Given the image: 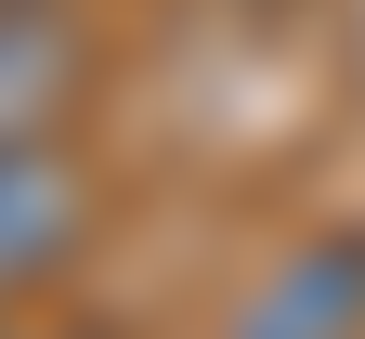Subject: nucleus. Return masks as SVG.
<instances>
[{
  "label": "nucleus",
  "instance_id": "20e7f679",
  "mask_svg": "<svg viewBox=\"0 0 365 339\" xmlns=\"http://www.w3.org/2000/svg\"><path fill=\"white\" fill-rule=\"evenodd\" d=\"M0 14H26V0H0Z\"/></svg>",
  "mask_w": 365,
  "mask_h": 339
},
{
  "label": "nucleus",
  "instance_id": "f03ea898",
  "mask_svg": "<svg viewBox=\"0 0 365 339\" xmlns=\"http://www.w3.org/2000/svg\"><path fill=\"white\" fill-rule=\"evenodd\" d=\"M78 248H91V170H78V143H26V157H0V300L53 287Z\"/></svg>",
  "mask_w": 365,
  "mask_h": 339
},
{
  "label": "nucleus",
  "instance_id": "f257e3e1",
  "mask_svg": "<svg viewBox=\"0 0 365 339\" xmlns=\"http://www.w3.org/2000/svg\"><path fill=\"white\" fill-rule=\"evenodd\" d=\"M222 339H365V222L300 235V248L222 313Z\"/></svg>",
  "mask_w": 365,
  "mask_h": 339
},
{
  "label": "nucleus",
  "instance_id": "7ed1b4c3",
  "mask_svg": "<svg viewBox=\"0 0 365 339\" xmlns=\"http://www.w3.org/2000/svg\"><path fill=\"white\" fill-rule=\"evenodd\" d=\"M78 91H91V39L53 14V0L0 14V157H26V143H66Z\"/></svg>",
  "mask_w": 365,
  "mask_h": 339
}]
</instances>
